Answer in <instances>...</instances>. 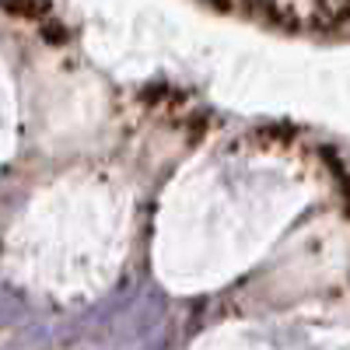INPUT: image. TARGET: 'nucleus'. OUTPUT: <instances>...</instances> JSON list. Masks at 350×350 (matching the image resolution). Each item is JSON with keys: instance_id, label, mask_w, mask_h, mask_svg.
I'll use <instances>...</instances> for the list:
<instances>
[{"instance_id": "obj_1", "label": "nucleus", "mask_w": 350, "mask_h": 350, "mask_svg": "<svg viewBox=\"0 0 350 350\" xmlns=\"http://www.w3.org/2000/svg\"><path fill=\"white\" fill-rule=\"evenodd\" d=\"M189 350H350V295L329 291L245 315H224Z\"/></svg>"}, {"instance_id": "obj_2", "label": "nucleus", "mask_w": 350, "mask_h": 350, "mask_svg": "<svg viewBox=\"0 0 350 350\" xmlns=\"http://www.w3.org/2000/svg\"><path fill=\"white\" fill-rule=\"evenodd\" d=\"M193 4L287 39L326 42L350 36V0H193Z\"/></svg>"}]
</instances>
